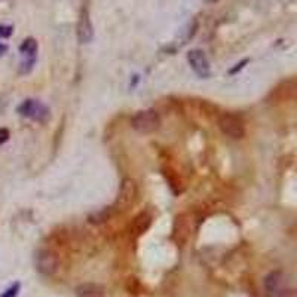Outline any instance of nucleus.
Listing matches in <instances>:
<instances>
[{"label":"nucleus","mask_w":297,"mask_h":297,"mask_svg":"<svg viewBox=\"0 0 297 297\" xmlns=\"http://www.w3.org/2000/svg\"><path fill=\"white\" fill-rule=\"evenodd\" d=\"M195 226H193V216L186 213V214H180L176 223H174V237L177 241H186L189 235L193 232Z\"/></svg>","instance_id":"nucleus-9"},{"label":"nucleus","mask_w":297,"mask_h":297,"mask_svg":"<svg viewBox=\"0 0 297 297\" xmlns=\"http://www.w3.org/2000/svg\"><path fill=\"white\" fill-rule=\"evenodd\" d=\"M219 128L226 137L232 138V140H239L245 135V125L232 113H223L219 118Z\"/></svg>","instance_id":"nucleus-5"},{"label":"nucleus","mask_w":297,"mask_h":297,"mask_svg":"<svg viewBox=\"0 0 297 297\" xmlns=\"http://www.w3.org/2000/svg\"><path fill=\"white\" fill-rule=\"evenodd\" d=\"M150 224H152V214L147 211H143L133 219V222L130 224V232H133L135 237L143 235L150 227Z\"/></svg>","instance_id":"nucleus-10"},{"label":"nucleus","mask_w":297,"mask_h":297,"mask_svg":"<svg viewBox=\"0 0 297 297\" xmlns=\"http://www.w3.org/2000/svg\"><path fill=\"white\" fill-rule=\"evenodd\" d=\"M131 126L137 133L140 134H152L159 130L161 126V118L156 110L148 109L137 112L131 119Z\"/></svg>","instance_id":"nucleus-2"},{"label":"nucleus","mask_w":297,"mask_h":297,"mask_svg":"<svg viewBox=\"0 0 297 297\" xmlns=\"http://www.w3.org/2000/svg\"><path fill=\"white\" fill-rule=\"evenodd\" d=\"M247 62H248V59H244V61H241L239 64H237V67H235V69H232V70H230V73L234 74L235 72H237V70H241V69L244 67V64H247Z\"/></svg>","instance_id":"nucleus-16"},{"label":"nucleus","mask_w":297,"mask_h":297,"mask_svg":"<svg viewBox=\"0 0 297 297\" xmlns=\"http://www.w3.org/2000/svg\"><path fill=\"white\" fill-rule=\"evenodd\" d=\"M77 40L80 44H89L94 39V26L91 21V16L87 8H82L80 15H79V21H77Z\"/></svg>","instance_id":"nucleus-8"},{"label":"nucleus","mask_w":297,"mask_h":297,"mask_svg":"<svg viewBox=\"0 0 297 297\" xmlns=\"http://www.w3.org/2000/svg\"><path fill=\"white\" fill-rule=\"evenodd\" d=\"M16 112L21 116L31 119V120H36V122H45V120L49 119V109L42 101L33 100V98H29V100L23 101L18 105Z\"/></svg>","instance_id":"nucleus-4"},{"label":"nucleus","mask_w":297,"mask_h":297,"mask_svg":"<svg viewBox=\"0 0 297 297\" xmlns=\"http://www.w3.org/2000/svg\"><path fill=\"white\" fill-rule=\"evenodd\" d=\"M14 33V27L12 26H6V24H0V39H8L11 37Z\"/></svg>","instance_id":"nucleus-13"},{"label":"nucleus","mask_w":297,"mask_h":297,"mask_svg":"<svg viewBox=\"0 0 297 297\" xmlns=\"http://www.w3.org/2000/svg\"><path fill=\"white\" fill-rule=\"evenodd\" d=\"M34 265L42 275L51 277L58 269V257L51 250H39L34 256Z\"/></svg>","instance_id":"nucleus-6"},{"label":"nucleus","mask_w":297,"mask_h":297,"mask_svg":"<svg viewBox=\"0 0 297 297\" xmlns=\"http://www.w3.org/2000/svg\"><path fill=\"white\" fill-rule=\"evenodd\" d=\"M6 52H8V46H6L5 44H0V57H2V55H5Z\"/></svg>","instance_id":"nucleus-17"},{"label":"nucleus","mask_w":297,"mask_h":297,"mask_svg":"<svg viewBox=\"0 0 297 297\" xmlns=\"http://www.w3.org/2000/svg\"><path fill=\"white\" fill-rule=\"evenodd\" d=\"M265 291L267 297H294L293 290L287 285L285 275L275 270L265 278Z\"/></svg>","instance_id":"nucleus-3"},{"label":"nucleus","mask_w":297,"mask_h":297,"mask_svg":"<svg viewBox=\"0 0 297 297\" xmlns=\"http://www.w3.org/2000/svg\"><path fill=\"white\" fill-rule=\"evenodd\" d=\"M187 62L192 67V70L202 79H207L211 76V67L207 55L202 49H190L187 52Z\"/></svg>","instance_id":"nucleus-7"},{"label":"nucleus","mask_w":297,"mask_h":297,"mask_svg":"<svg viewBox=\"0 0 297 297\" xmlns=\"http://www.w3.org/2000/svg\"><path fill=\"white\" fill-rule=\"evenodd\" d=\"M138 198V186L133 178H123L120 181L118 195L115 199V209L116 211H126L133 207Z\"/></svg>","instance_id":"nucleus-1"},{"label":"nucleus","mask_w":297,"mask_h":297,"mask_svg":"<svg viewBox=\"0 0 297 297\" xmlns=\"http://www.w3.org/2000/svg\"><path fill=\"white\" fill-rule=\"evenodd\" d=\"M37 40L33 39V37H27L23 40V44L19 45V54L27 57L31 61H36V54H37Z\"/></svg>","instance_id":"nucleus-12"},{"label":"nucleus","mask_w":297,"mask_h":297,"mask_svg":"<svg viewBox=\"0 0 297 297\" xmlns=\"http://www.w3.org/2000/svg\"><path fill=\"white\" fill-rule=\"evenodd\" d=\"M18 291H19V284L16 282V284H14L12 287H9V288H8V290H6L0 297H16Z\"/></svg>","instance_id":"nucleus-14"},{"label":"nucleus","mask_w":297,"mask_h":297,"mask_svg":"<svg viewBox=\"0 0 297 297\" xmlns=\"http://www.w3.org/2000/svg\"><path fill=\"white\" fill-rule=\"evenodd\" d=\"M9 140V131L6 128H0V144L6 143Z\"/></svg>","instance_id":"nucleus-15"},{"label":"nucleus","mask_w":297,"mask_h":297,"mask_svg":"<svg viewBox=\"0 0 297 297\" xmlns=\"http://www.w3.org/2000/svg\"><path fill=\"white\" fill-rule=\"evenodd\" d=\"M77 297H104V288L98 284H82L76 288Z\"/></svg>","instance_id":"nucleus-11"}]
</instances>
